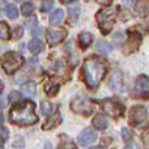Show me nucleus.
<instances>
[{"label": "nucleus", "mask_w": 149, "mask_h": 149, "mask_svg": "<svg viewBox=\"0 0 149 149\" xmlns=\"http://www.w3.org/2000/svg\"><path fill=\"white\" fill-rule=\"evenodd\" d=\"M106 73V63L98 56H89L82 65L84 81L90 89H95Z\"/></svg>", "instance_id": "1"}, {"label": "nucleus", "mask_w": 149, "mask_h": 149, "mask_svg": "<svg viewBox=\"0 0 149 149\" xmlns=\"http://www.w3.org/2000/svg\"><path fill=\"white\" fill-rule=\"evenodd\" d=\"M36 106L31 101H21L16 103L9 111V120L18 126H31L38 122Z\"/></svg>", "instance_id": "2"}, {"label": "nucleus", "mask_w": 149, "mask_h": 149, "mask_svg": "<svg viewBox=\"0 0 149 149\" xmlns=\"http://www.w3.org/2000/svg\"><path fill=\"white\" fill-rule=\"evenodd\" d=\"M22 64H24V58L15 51L7 52V54L3 56V60H1L3 70L8 74H13L16 71L22 67Z\"/></svg>", "instance_id": "3"}, {"label": "nucleus", "mask_w": 149, "mask_h": 149, "mask_svg": "<svg viewBox=\"0 0 149 149\" xmlns=\"http://www.w3.org/2000/svg\"><path fill=\"white\" fill-rule=\"evenodd\" d=\"M97 21L102 33L107 34L111 30V28L114 25V21H115V12H114V9L107 8V9L100 10L97 13Z\"/></svg>", "instance_id": "4"}, {"label": "nucleus", "mask_w": 149, "mask_h": 149, "mask_svg": "<svg viewBox=\"0 0 149 149\" xmlns=\"http://www.w3.org/2000/svg\"><path fill=\"white\" fill-rule=\"evenodd\" d=\"M71 109L76 114L89 115L94 110V105H93V102H90L89 100H85V98H74L71 102Z\"/></svg>", "instance_id": "5"}, {"label": "nucleus", "mask_w": 149, "mask_h": 149, "mask_svg": "<svg viewBox=\"0 0 149 149\" xmlns=\"http://www.w3.org/2000/svg\"><path fill=\"white\" fill-rule=\"evenodd\" d=\"M102 107L113 118H119L124 113V106L122 103H119L118 101H114V100H105L102 102Z\"/></svg>", "instance_id": "6"}, {"label": "nucleus", "mask_w": 149, "mask_h": 149, "mask_svg": "<svg viewBox=\"0 0 149 149\" xmlns=\"http://www.w3.org/2000/svg\"><path fill=\"white\" fill-rule=\"evenodd\" d=\"M147 115H148V113L145 110V107H143V106H134L130 110V122L134 126H139L140 123L145 122Z\"/></svg>", "instance_id": "7"}, {"label": "nucleus", "mask_w": 149, "mask_h": 149, "mask_svg": "<svg viewBox=\"0 0 149 149\" xmlns=\"http://www.w3.org/2000/svg\"><path fill=\"white\" fill-rule=\"evenodd\" d=\"M135 92L139 97L149 100V79L147 76L141 74V76L137 77L136 84H135Z\"/></svg>", "instance_id": "8"}, {"label": "nucleus", "mask_w": 149, "mask_h": 149, "mask_svg": "<svg viewBox=\"0 0 149 149\" xmlns=\"http://www.w3.org/2000/svg\"><path fill=\"white\" fill-rule=\"evenodd\" d=\"M109 86L114 90V92H123L124 90V77L120 71H114L111 73L110 79H109Z\"/></svg>", "instance_id": "9"}, {"label": "nucleus", "mask_w": 149, "mask_h": 149, "mask_svg": "<svg viewBox=\"0 0 149 149\" xmlns=\"http://www.w3.org/2000/svg\"><path fill=\"white\" fill-rule=\"evenodd\" d=\"M67 37V30L65 29H49L47 30V41L51 46L60 43L63 39Z\"/></svg>", "instance_id": "10"}, {"label": "nucleus", "mask_w": 149, "mask_h": 149, "mask_svg": "<svg viewBox=\"0 0 149 149\" xmlns=\"http://www.w3.org/2000/svg\"><path fill=\"white\" fill-rule=\"evenodd\" d=\"M95 139H97V134H95V131L92 128L82 130V131L79 134V136H77V141H79V144L82 145V147L89 145L90 143L95 141Z\"/></svg>", "instance_id": "11"}, {"label": "nucleus", "mask_w": 149, "mask_h": 149, "mask_svg": "<svg viewBox=\"0 0 149 149\" xmlns=\"http://www.w3.org/2000/svg\"><path fill=\"white\" fill-rule=\"evenodd\" d=\"M140 43H141V37L139 36V34H131L128 38V41L126 42V45H124V49H123V52H126V54H130V52L135 51V50H137V47L140 46Z\"/></svg>", "instance_id": "12"}, {"label": "nucleus", "mask_w": 149, "mask_h": 149, "mask_svg": "<svg viewBox=\"0 0 149 149\" xmlns=\"http://www.w3.org/2000/svg\"><path fill=\"white\" fill-rule=\"evenodd\" d=\"M135 10L140 16H147L149 13V0H137L135 5Z\"/></svg>", "instance_id": "13"}, {"label": "nucleus", "mask_w": 149, "mask_h": 149, "mask_svg": "<svg viewBox=\"0 0 149 149\" xmlns=\"http://www.w3.org/2000/svg\"><path fill=\"white\" fill-rule=\"evenodd\" d=\"M93 126L97 130H105L107 127V119L105 118L101 114H97V115L93 118Z\"/></svg>", "instance_id": "14"}, {"label": "nucleus", "mask_w": 149, "mask_h": 149, "mask_svg": "<svg viewBox=\"0 0 149 149\" xmlns=\"http://www.w3.org/2000/svg\"><path fill=\"white\" fill-rule=\"evenodd\" d=\"M64 20V12L63 9H56L51 16H50V24L51 25H59Z\"/></svg>", "instance_id": "15"}, {"label": "nucleus", "mask_w": 149, "mask_h": 149, "mask_svg": "<svg viewBox=\"0 0 149 149\" xmlns=\"http://www.w3.org/2000/svg\"><path fill=\"white\" fill-rule=\"evenodd\" d=\"M62 122V116H60L59 113H56L52 118H50L49 120L46 122V123L43 124V130H50V128H54V127H56L58 124Z\"/></svg>", "instance_id": "16"}, {"label": "nucleus", "mask_w": 149, "mask_h": 149, "mask_svg": "<svg viewBox=\"0 0 149 149\" xmlns=\"http://www.w3.org/2000/svg\"><path fill=\"white\" fill-rule=\"evenodd\" d=\"M29 50H30V52H33V54H39V52L43 50V45H42V42L39 41V39L34 38L30 41V43H29Z\"/></svg>", "instance_id": "17"}, {"label": "nucleus", "mask_w": 149, "mask_h": 149, "mask_svg": "<svg viewBox=\"0 0 149 149\" xmlns=\"http://www.w3.org/2000/svg\"><path fill=\"white\" fill-rule=\"evenodd\" d=\"M79 41H80V45H81L84 49H86V47L90 46V43L93 42V36L89 33H81L79 37Z\"/></svg>", "instance_id": "18"}, {"label": "nucleus", "mask_w": 149, "mask_h": 149, "mask_svg": "<svg viewBox=\"0 0 149 149\" xmlns=\"http://www.w3.org/2000/svg\"><path fill=\"white\" fill-rule=\"evenodd\" d=\"M52 111H54V105L49 101H42L41 102V113L43 115H51Z\"/></svg>", "instance_id": "19"}, {"label": "nucleus", "mask_w": 149, "mask_h": 149, "mask_svg": "<svg viewBox=\"0 0 149 149\" xmlns=\"http://www.w3.org/2000/svg\"><path fill=\"white\" fill-rule=\"evenodd\" d=\"M22 92L25 93L26 95H34L37 93V88H36V82L34 81H29L26 82L22 86Z\"/></svg>", "instance_id": "20"}, {"label": "nucleus", "mask_w": 149, "mask_h": 149, "mask_svg": "<svg viewBox=\"0 0 149 149\" xmlns=\"http://www.w3.org/2000/svg\"><path fill=\"white\" fill-rule=\"evenodd\" d=\"M5 13H7V16L10 18V20H15V18H17V16H18L17 8H16L13 4H8L7 7H5Z\"/></svg>", "instance_id": "21"}, {"label": "nucleus", "mask_w": 149, "mask_h": 149, "mask_svg": "<svg viewBox=\"0 0 149 149\" xmlns=\"http://www.w3.org/2000/svg\"><path fill=\"white\" fill-rule=\"evenodd\" d=\"M68 10H70L71 21H72V22H76L79 16H80V5H72V7L68 8Z\"/></svg>", "instance_id": "22"}, {"label": "nucleus", "mask_w": 149, "mask_h": 149, "mask_svg": "<svg viewBox=\"0 0 149 149\" xmlns=\"http://www.w3.org/2000/svg\"><path fill=\"white\" fill-rule=\"evenodd\" d=\"M0 34H1V39L7 41V39L10 38V30H9V26L1 21V25H0Z\"/></svg>", "instance_id": "23"}, {"label": "nucleus", "mask_w": 149, "mask_h": 149, "mask_svg": "<svg viewBox=\"0 0 149 149\" xmlns=\"http://www.w3.org/2000/svg\"><path fill=\"white\" fill-rule=\"evenodd\" d=\"M34 10V5L33 3H24L22 5H21V13H22L24 16H30L31 13H33Z\"/></svg>", "instance_id": "24"}, {"label": "nucleus", "mask_w": 149, "mask_h": 149, "mask_svg": "<svg viewBox=\"0 0 149 149\" xmlns=\"http://www.w3.org/2000/svg\"><path fill=\"white\" fill-rule=\"evenodd\" d=\"M111 49H113V47H111L110 45L107 43V42L98 41V43H97V50H98V51L103 52V54H107V52L111 51Z\"/></svg>", "instance_id": "25"}, {"label": "nucleus", "mask_w": 149, "mask_h": 149, "mask_svg": "<svg viewBox=\"0 0 149 149\" xmlns=\"http://www.w3.org/2000/svg\"><path fill=\"white\" fill-rule=\"evenodd\" d=\"M54 7V0H43L41 4V12H49Z\"/></svg>", "instance_id": "26"}, {"label": "nucleus", "mask_w": 149, "mask_h": 149, "mask_svg": "<svg viewBox=\"0 0 149 149\" xmlns=\"http://www.w3.org/2000/svg\"><path fill=\"white\" fill-rule=\"evenodd\" d=\"M122 137H123V140L126 143H130L134 139V134H132V131H130L128 128H123L122 130Z\"/></svg>", "instance_id": "27"}, {"label": "nucleus", "mask_w": 149, "mask_h": 149, "mask_svg": "<svg viewBox=\"0 0 149 149\" xmlns=\"http://www.w3.org/2000/svg\"><path fill=\"white\" fill-rule=\"evenodd\" d=\"M8 100H9L10 102H16V101H20V100H21L20 92H10L9 95H8Z\"/></svg>", "instance_id": "28"}, {"label": "nucleus", "mask_w": 149, "mask_h": 149, "mask_svg": "<svg viewBox=\"0 0 149 149\" xmlns=\"http://www.w3.org/2000/svg\"><path fill=\"white\" fill-rule=\"evenodd\" d=\"M26 24H28V28L30 29L31 31H33V30H36V28H37V17H34V16H31V17H30V20H28V21H26Z\"/></svg>", "instance_id": "29"}, {"label": "nucleus", "mask_w": 149, "mask_h": 149, "mask_svg": "<svg viewBox=\"0 0 149 149\" xmlns=\"http://www.w3.org/2000/svg\"><path fill=\"white\" fill-rule=\"evenodd\" d=\"M8 137H9V131H8L4 126H1V147L4 145V143L8 140Z\"/></svg>", "instance_id": "30"}, {"label": "nucleus", "mask_w": 149, "mask_h": 149, "mask_svg": "<svg viewBox=\"0 0 149 149\" xmlns=\"http://www.w3.org/2000/svg\"><path fill=\"white\" fill-rule=\"evenodd\" d=\"M24 34V29L21 28V26H17V28L15 29V37L16 38H21Z\"/></svg>", "instance_id": "31"}, {"label": "nucleus", "mask_w": 149, "mask_h": 149, "mask_svg": "<svg viewBox=\"0 0 149 149\" xmlns=\"http://www.w3.org/2000/svg\"><path fill=\"white\" fill-rule=\"evenodd\" d=\"M122 38H123V36H122V33H116V34H115V37H114V38H113L114 43H118L119 41H122Z\"/></svg>", "instance_id": "32"}, {"label": "nucleus", "mask_w": 149, "mask_h": 149, "mask_svg": "<svg viewBox=\"0 0 149 149\" xmlns=\"http://www.w3.org/2000/svg\"><path fill=\"white\" fill-rule=\"evenodd\" d=\"M111 1H113V0H97V3L101 5H110Z\"/></svg>", "instance_id": "33"}, {"label": "nucleus", "mask_w": 149, "mask_h": 149, "mask_svg": "<svg viewBox=\"0 0 149 149\" xmlns=\"http://www.w3.org/2000/svg\"><path fill=\"white\" fill-rule=\"evenodd\" d=\"M122 1H123V4L126 5V7H130V5H132L134 0H122Z\"/></svg>", "instance_id": "34"}, {"label": "nucleus", "mask_w": 149, "mask_h": 149, "mask_svg": "<svg viewBox=\"0 0 149 149\" xmlns=\"http://www.w3.org/2000/svg\"><path fill=\"white\" fill-rule=\"evenodd\" d=\"M15 147H24V143L20 141V143H15Z\"/></svg>", "instance_id": "35"}, {"label": "nucleus", "mask_w": 149, "mask_h": 149, "mask_svg": "<svg viewBox=\"0 0 149 149\" xmlns=\"http://www.w3.org/2000/svg\"><path fill=\"white\" fill-rule=\"evenodd\" d=\"M62 3H72V1H74V0H60Z\"/></svg>", "instance_id": "36"}, {"label": "nucleus", "mask_w": 149, "mask_h": 149, "mask_svg": "<svg viewBox=\"0 0 149 149\" xmlns=\"http://www.w3.org/2000/svg\"><path fill=\"white\" fill-rule=\"evenodd\" d=\"M16 1H21V0H16Z\"/></svg>", "instance_id": "37"}]
</instances>
